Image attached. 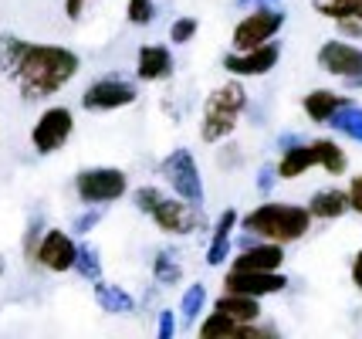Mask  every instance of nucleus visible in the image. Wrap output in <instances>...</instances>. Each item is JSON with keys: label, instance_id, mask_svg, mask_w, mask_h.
Segmentation results:
<instances>
[{"label": "nucleus", "instance_id": "obj_25", "mask_svg": "<svg viewBox=\"0 0 362 339\" xmlns=\"http://www.w3.org/2000/svg\"><path fill=\"white\" fill-rule=\"evenodd\" d=\"M315 146H318V166H322L325 173H332V177L346 173L349 156H346L342 146L335 143V139H315Z\"/></svg>", "mask_w": 362, "mask_h": 339}, {"label": "nucleus", "instance_id": "obj_31", "mask_svg": "<svg viewBox=\"0 0 362 339\" xmlns=\"http://www.w3.org/2000/svg\"><path fill=\"white\" fill-rule=\"evenodd\" d=\"M102 214H105V207H102V204H88V210H81L78 217L71 221V231H75L78 238H81V234H88V231L102 221Z\"/></svg>", "mask_w": 362, "mask_h": 339}, {"label": "nucleus", "instance_id": "obj_29", "mask_svg": "<svg viewBox=\"0 0 362 339\" xmlns=\"http://www.w3.org/2000/svg\"><path fill=\"white\" fill-rule=\"evenodd\" d=\"M126 17L129 24H136V28H149L156 21V0H129Z\"/></svg>", "mask_w": 362, "mask_h": 339}, {"label": "nucleus", "instance_id": "obj_11", "mask_svg": "<svg viewBox=\"0 0 362 339\" xmlns=\"http://www.w3.org/2000/svg\"><path fill=\"white\" fill-rule=\"evenodd\" d=\"M278 58H281V41L271 38L257 48L227 51L223 54V71L234 75V79H257V75H268L271 68L278 65Z\"/></svg>", "mask_w": 362, "mask_h": 339}, {"label": "nucleus", "instance_id": "obj_30", "mask_svg": "<svg viewBox=\"0 0 362 339\" xmlns=\"http://www.w3.org/2000/svg\"><path fill=\"white\" fill-rule=\"evenodd\" d=\"M197 31H200V21H197V17H189V14H183V17H176L173 24H170V41H173V45H189V41L197 38Z\"/></svg>", "mask_w": 362, "mask_h": 339}, {"label": "nucleus", "instance_id": "obj_6", "mask_svg": "<svg viewBox=\"0 0 362 339\" xmlns=\"http://www.w3.org/2000/svg\"><path fill=\"white\" fill-rule=\"evenodd\" d=\"M75 194L78 200L88 204H112V200H122L129 194V177L119 166H88L75 177Z\"/></svg>", "mask_w": 362, "mask_h": 339}, {"label": "nucleus", "instance_id": "obj_28", "mask_svg": "<svg viewBox=\"0 0 362 339\" xmlns=\"http://www.w3.org/2000/svg\"><path fill=\"white\" fill-rule=\"evenodd\" d=\"M315 11L322 17H332V21H342V17L362 21V0H315Z\"/></svg>", "mask_w": 362, "mask_h": 339}, {"label": "nucleus", "instance_id": "obj_39", "mask_svg": "<svg viewBox=\"0 0 362 339\" xmlns=\"http://www.w3.org/2000/svg\"><path fill=\"white\" fill-rule=\"evenodd\" d=\"M4 268H7V265H4V258H0V275H4Z\"/></svg>", "mask_w": 362, "mask_h": 339}, {"label": "nucleus", "instance_id": "obj_32", "mask_svg": "<svg viewBox=\"0 0 362 339\" xmlns=\"http://www.w3.org/2000/svg\"><path fill=\"white\" fill-rule=\"evenodd\" d=\"M173 333H176V312H173V309H159L156 336L159 339H173Z\"/></svg>", "mask_w": 362, "mask_h": 339}, {"label": "nucleus", "instance_id": "obj_12", "mask_svg": "<svg viewBox=\"0 0 362 339\" xmlns=\"http://www.w3.org/2000/svg\"><path fill=\"white\" fill-rule=\"evenodd\" d=\"M318 65L335 79H346L349 85H362V48L349 41H325L318 48Z\"/></svg>", "mask_w": 362, "mask_h": 339}, {"label": "nucleus", "instance_id": "obj_13", "mask_svg": "<svg viewBox=\"0 0 362 339\" xmlns=\"http://www.w3.org/2000/svg\"><path fill=\"white\" fill-rule=\"evenodd\" d=\"M284 289H288V278L281 272H240V268H230L223 275V292H240V295H251V299L278 295Z\"/></svg>", "mask_w": 362, "mask_h": 339}, {"label": "nucleus", "instance_id": "obj_26", "mask_svg": "<svg viewBox=\"0 0 362 339\" xmlns=\"http://www.w3.org/2000/svg\"><path fill=\"white\" fill-rule=\"evenodd\" d=\"M204 306H206V285L204 282H189V289L183 292V299H180V316H183V323L193 326L200 316H204Z\"/></svg>", "mask_w": 362, "mask_h": 339}, {"label": "nucleus", "instance_id": "obj_35", "mask_svg": "<svg viewBox=\"0 0 362 339\" xmlns=\"http://www.w3.org/2000/svg\"><path fill=\"white\" fill-rule=\"evenodd\" d=\"M349 210H356V214H362V173L359 177H352V183H349Z\"/></svg>", "mask_w": 362, "mask_h": 339}, {"label": "nucleus", "instance_id": "obj_27", "mask_svg": "<svg viewBox=\"0 0 362 339\" xmlns=\"http://www.w3.org/2000/svg\"><path fill=\"white\" fill-rule=\"evenodd\" d=\"M71 272H78L85 282L102 278V255H98L95 244H78V255H75V268Z\"/></svg>", "mask_w": 362, "mask_h": 339}, {"label": "nucleus", "instance_id": "obj_24", "mask_svg": "<svg viewBox=\"0 0 362 339\" xmlns=\"http://www.w3.org/2000/svg\"><path fill=\"white\" fill-rule=\"evenodd\" d=\"M329 126H332L335 132L349 136V139L362 143V105H356V102L349 98L342 109H335V115L329 119Z\"/></svg>", "mask_w": 362, "mask_h": 339}, {"label": "nucleus", "instance_id": "obj_17", "mask_svg": "<svg viewBox=\"0 0 362 339\" xmlns=\"http://www.w3.org/2000/svg\"><path fill=\"white\" fill-rule=\"evenodd\" d=\"M312 166H318V146L315 143H295L288 146L278 160V180H298L301 173H308Z\"/></svg>", "mask_w": 362, "mask_h": 339}, {"label": "nucleus", "instance_id": "obj_19", "mask_svg": "<svg viewBox=\"0 0 362 339\" xmlns=\"http://www.w3.org/2000/svg\"><path fill=\"white\" fill-rule=\"evenodd\" d=\"M349 210V194L339 190V187H329V190H315L312 200H308V214L318 217V221H335Z\"/></svg>", "mask_w": 362, "mask_h": 339}, {"label": "nucleus", "instance_id": "obj_20", "mask_svg": "<svg viewBox=\"0 0 362 339\" xmlns=\"http://www.w3.org/2000/svg\"><path fill=\"white\" fill-rule=\"evenodd\" d=\"M349 98L339 96V92H329V88H315V92H308L305 96V102H301V109H305V115L312 119V122H329L332 115H335V109H342Z\"/></svg>", "mask_w": 362, "mask_h": 339}, {"label": "nucleus", "instance_id": "obj_8", "mask_svg": "<svg viewBox=\"0 0 362 339\" xmlns=\"http://www.w3.org/2000/svg\"><path fill=\"white\" fill-rule=\"evenodd\" d=\"M139 98V85L126 75H105V79H95L85 92H81V109L88 113H115V109H126Z\"/></svg>", "mask_w": 362, "mask_h": 339}, {"label": "nucleus", "instance_id": "obj_37", "mask_svg": "<svg viewBox=\"0 0 362 339\" xmlns=\"http://www.w3.org/2000/svg\"><path fill=\"white\" fill-rule=\"evenodd\" d=\"M352 282H356V289H362V251L352 258Z\"/></svg>", "mask_w": 362, "mask_h": 339}, {"label": "nucleus", "instance_id": "obj_9", "mask_svg": "<svg viewBox=\"0 0 362 339\" xmlns=\"http://www.w3.org/2000/svg\"><path fill=\"white\" fill-rule=\"evenodd\" d=\"M71 132H75V113L68 105H47L45 113L37 115V122H34V130H31L34 153H41V156L58 153L71 139Z\"/></svg>", "mask_w": 362, "mask_h": 339}, {"label": "nucleus", "instance_id": "obj_23", "mask_svg": "<svg viewBox=\"0 0 362 339\" xmlns=\"http://www.w3.org/2000/svg\"><path fill=\"white\" fill-rule=\"evenodd\" d=\"M240 326L244 323H237L234 316L214 309L204 323H200V339H240Z\"/></svg>", "mask_w": 362, "mask_h": 339}, {"label": "nucleus", "instance_id": "obj_1", "mask_svg": "<svg viewBox=\"0 0 362 339\" xmlns=\"http://www.w3.org/2000/svg\"><path fill=\"white\" fill-rule=\"evenodd\" d=\"M78 51L64 45H41V41H24L17 34H0V71L14 81L28 102L58 96L78 75Z\"/></svg>", "mask_w": 362, "mask_h": 339}, {"label": "nucleus", "instance_id": "obj_21", "mask_svg": "<svg viewBox=\"0 0 362 339\" xmlns=\"http://www.w3.org/2000/svg\"><path fill=\"white\" fill-rule=\"evenodd\" d=\"M214 309L234 316L237 323H257V319H261V302L251 299V295H240V292H223Z\"/></svg>", "mask_w": 362, "mask_h": 339}, {"label": "nucleus", "instance_id": "obj_34", "mask_svg": "<svg viewBox=\"0 0 362 339\" xmlns=\"http://www.w3.org/2000/svg\"><path fill=\"white\" fill-rule=\"evenodd\" d=\"M41 234H45V217H41V214H34L31 227H28V234H24V251H28V255L34 251V244H37Z\"/></svg>", "mask_w": 362, "mask_h": 339}, {"label": "nucleus", "instance_id": "obj_2", "mask_svg": "<svg viewBox=\"0 0 362 339\" xmlns=\"http://www.w3.org/2000/svg\"><path fill=\"white\" fill-rule=\"evenodd\" d=\"M132 200H136V207H139L163 234L183 238V234H200V231H206L204 207L189 204L183 197H166L159 187H139V190L132 194Z\"/></svg>", "mask_w": 362, "mask_h": 339}, {"label": "nucleus", "instance_id": "obj_5", "mask_svg": "<svg viewBox=\"0 0 362 339\" xmlns=\"http://www.w3.org/2000/svg\"><path fill=\"white\" fill-rule=\"evenodd\" d=\"M159 173L166 180V187L173 190L176 197H183L189 204H197V207H204V177H200V163L197 156L189 153V149H173L166 160L159 163Z\"/></svg>", "mask_w": 362, "mask_h": 339}, {"label": "nucleus", "instance_id": "obj_18", "mask_svg": "<svg viewBox=\"0 0 362 339\" xmlns=\"http://www.w3.org/2000/svg\"><path fill=\"white\" fill-rule=\"evenodd\" d=\"M95 302H98L102 312H109V316H132V312H136V299H132L122 285L102 282V278H95Z\"/></svg>", "mask_w": 362, "mask_h": 339}, {"label": "nucleus", "instance_id": "obj_16", "mask_svg": "<svg viewBox=\"0 0 362 339\" xmlns=\"http://www.w3.org/2000/svg\"><path fill=\"white\" fill-rule=\"evenodd\" d=\"M237 210L227 207L217 217V224H214V231H210V248H206V265L210 268H217V265H223V261L230 258V238H234V227H237Z\"/></svg>", "mask_w": 362, "mask_h": 339}, {"label": "nucleus", "instance_id": "obj_4", "mask_svg": "<svg viewBox=\"0 0 362 339\" xmlns=\"http://www.w3.org/2000/svg\"><path fill=\"white\" fill-rule=\"evenodd\" d=\"M247 109V92L240 81H223L217 85L204 102V119H200V139L204 143H223L240 122V113Z\"/></svg>", "mask_w": 362, "mask_h": 339}, {"label": "nucleus", "instance_id": "obj_10", "mask_svg": "<svg viewBox=\"0 0 362 339\" xmlns=\"http://www.w3.org/2000/svg\"><path fill=\"white\" fill-rule=\"evenodd\" d=\"M75 255H78V241L68 231H62V227H45V234L37 238V244L31 251V258L54 275L71 272L75 268Z\"/></svg>", "mask_w": 362, "mask_h": 339}, {"label": "nucleus", "instance_id": "obj_14", "mask_svg": "<svg viewBox=\"0 0 362 339\" xmlns=\"http://www.w3.org/2000/svg\"><path fill=\"white\" fill-rule=\"evenodd\" d=\"M281 265H284V244L261 241V238L244 244L234 258V268H240V272H281Z\"/></svg>", "mask_w": 362, "mask_h": 339}, {"label": "nucleus", "instance_id": "obj_3", "mask_svg": "<svg viewBox=\"0 0 362 339\" xmlns=\"http://www.w3.org/2000/svg\"><path fill=\"white\" fill-rule=\"evenodd\" d=\"M240 227L261 238V241H274V244H291L301 241L312 227V214L308 207H298V204H278V200H268V204H257L254 210L244 214Z\"/></svg>", "mask_w": 362, "mask_h": 339}, {"label": "nucleus", "instance_id": "obj_7", "mask_svg": "<svg viewBox=\"0 0 362 339\" xmlns=\"http://www.w3.org/2000/svg\"><path fill=\"white\" fill-rule=\"evenodd\" d=\"M281 28H284V11H278L274 4H257V7H251L247 14L237 21L234 34H230V45H234V51L257 48V45H264L271 38H278Z\"/></svg>", "mask_w": 362, "mask_h": 339}, {"label": "nucleus", "instance_id": "obj_22", "mask_svg": "<svg viewBox=\"0 0 362 339\" xmlns=\"http://www.w3.org/2000/svg\"><path fill=\"white\" fill-rule=\"evenodd\" d=\"M153 278H156V285L163 289H173L183 282V265H180V251L173 248H163L156 258H153Z\"/></svg>", "mask_w": 362, "mask_h": 339}, {"label": "nucleus", "instance_id": "obj_36", "mask_svg": "<svg viewBox=\"0 0 362 339\" xmlns=\"http://www.w3.org/2000/svg\"><path fill=\"white\" fill-rule=\"evenodd\" d=\"M85 7H88V0H64V14H68V21H81Z\"/></svg>", "mask_w": 362, "mask_h": 339}, {"label": "nucleus", "instance_id": "obj_38", "mask_svg": "<svg viewBox=\"0 0 362 339\" xmlns=\"http://www.w3.org/2000/svg\"><path fill=\"white\" fill-rule=\"evenodd\" d=\"M237 7H257V4H278V0H234Z\"/></svg>", "mask_w": 362, "mask_h": 339}, {"label": "nucleus", "instance_id": "obj_15", "mask_svg": "<svg viewBox=\"0 0 362 339\" xmlns=\"http://www.w3.org/2000/svg\"><path fill=\"white\" fill-rule=\"evenodd\" d=\"M136 75L139 81H166L173 75V51L166 45H142L136 54Z\"/></svg>", "mask_w": 362, "mask_h": 339}, {"label": "nucleus", "instance_id": "obj_33", "mask_svg": "<svg viewBox=\"0 0 362 339\" xmlns=\"http://www.w3.org/2000/svg\"><path fill=\"white\" fill-rule=\"evenodd\" d=\"M274 183H278V170H274L271 163H264V166L257 170V194L268 197L271 190H274Z\"/></svg>", "mask_w": 362, "mask_h": 339}]
</instances>
